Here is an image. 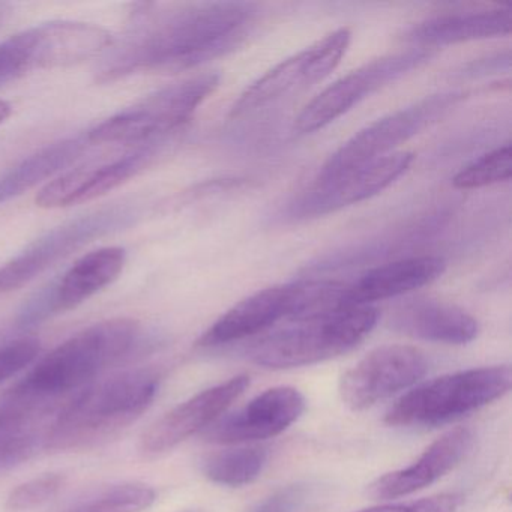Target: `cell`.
<instances>
[{"mask_svg":"<svg viewBox=\"0 0 512 512\" xmlns=\"http://www.w3.org/2000/svg\"><path fill=\"white\" fill-rule=\"evenodd\" d=\"M259 10L247 2L182 5L139 23L109 55L97 82L113 83L140 74L193 70L241 46Z\"/></svg>","mask_w":512,"mask_h":512,"instance_id":"cell-1","label":"cell"},{"mask_svg":"<svg viewBox=\"0 0 512 512\" xmlns=\"http://www.w3.org/2000/svg\"><path fill=\"white\" fill-rule=\"evenodd\" d=\"M158 388L160 376L146 368L89 383L58 410L44 448L67 451L109 439L149 409Z\"/></svg>","mask_w":512,"mask_h":512,"instance_id":"cell-2","label":"cell"},{"mask_svg":"<svg viewBox=\"0 0 512 512\" xmlns=\"http://www.w3.org/2000/svg\"><path fill=\"white\" fill-rule=\"evenodd\" d=\"M139 337V322L127 317L95 323L44 356L7 397L55 403L118 364L134 349Z\"/></svg>","mask_w":512,"mask_h":512,"instance_id":"cell-3","label":"cell"},{"mask_svg":"<svg viewBox=\"0 0 512 512\" xmlns=\"http://www.w3.org/2000/svg\"><path fill=\"white\" fill-rule=\"evenodd\" d=\"M379 313L373 307H350L319 316L289 320L248 347L251 362L269 370L305 367L355 349L373 331Z\"/></svg>","mask_w":512,"mask_h":512,"instance_id":"cell-4","label":"cell"},{"mask_svg":"<svg viewBox=\"0 0 512 512\" xmlns=\"http://www.w3.org/2000/svg\"><path fill=\"white\" fill-rule=\"evenodd\" d=\"M218 85V74L205 73L158 89L89 128V142L94 146L163 142L193 118Z\"/></svg>","mask_w":512,"mask_h":512,"instance_id":"cell-5","label":"cell"},{"mask_svg":"<svg viewBox=\"0 0 512 512\" xmlns=\"http://www.w3.org/2000/svg\"><path fill=\"white\" fill-rule=\"evenodd\" d=\"M508 365L470 368L436 377L398 398L386 412L391 427H433L499 400L511 388Z\"/></svg>","mask_w":512,"mask_h":512,"instance_id":"cell-6","label":"cell"},{"mask_svg":"<svg viewBox=\"0 0 512 512\" xmlns=\"http://www.w3.org/2000/svg\"><path fill=\"white\" fill-rule=\"evenodd\" d=\"M113 37L98 25L53 20L0 41V86L34 71L73 67L112 47Z\"/></svg>","mask_w":512,"mask_h":512,"instance_id":"cell-7","label":"cell"},{"mask_svg":"<svg viewBox=\"0 0 512 512\" xmlns=\"http://www.w3.org/2000/svg\"><path fill=\"white\" fill-rule=\"evenodd\" d=\"M142 211L137 202L113 203L49 230L0 266V293L28 286L35 278L92 241L133 226Z\"/></svg>","mask_w":512,"mask_h":512,"instance_id":"cell-8","label":"cell"},{"mask_svg":"<svg viewBox=\"0 0 512 512\" xmlns=\"http://www.w3.org/2000/svg\"><path fill=\"white\" fill-rule=\"evenodd\" d=\"M350 43L352 31L341 28L311 44L307 49L284 59L242 92L239 100L233 104L230 115L239 118L256 112L323 82L340 65Z\"/></svg>","mask_w":512,"mask_h":512,"instance_id":"cell-9","label":"cell"},{"mask_svg":"<svg viewBox=\"0 0 512 512\" xmlns=\"http://www.w3.org/2000/svg\"><path fill=\"white\" fill-rule=\"evenodd\" d=\"M460 100V92H443L377 119L343 143L323 164L317 178L394 154L395 148L439 121Z\"/></svg>","mask_w":512,"mask_h":512,"instance_id":"cell-10","label":"cell"},{"mask_svg":"<svg viewBox=\"0 0 512 512\" xmlns=\"http://www.w3.org/2000/svg\"><path fill=\"white\" fill-rule=\"evenodd\" d=\"M430 56L428 50L412 47L406 52L374 59L341 77L302 109L295 119L296 133L311 134L328 127L383 86L424 64Z\"/></svg>","mask_w":512,"mask_h":512,"instance_id":"cell-11","label":"cell"},{"mask_svg":"<svg viewBox=\"0 0 512 512\" xmlns=\"http://www.w3.org/2000/svg\"><path fill=\"white\" fill-rule=\"evenodd\" d=\"M412 163L413 154L400 151L335 175L316 178L310 190L289 206V215L296 220L323 217L364 202L394 184Z\"/></svg>","mask_w":512,"mask_h":512,"instance_id":"cell-12","label":"cell"},{"mask_svg":"<svg viewBox=\"0 0 512 512\" xmlns=\"http://www.w3.org/2000/svg\"><path fill=\"white\" fill-rule=\"evenodd\" d=\"M427 371V356L416 347L403 344L377 347L341 376L340 397L352 410L370 409L412 388Z\"/></svg>","mask_w":512,"mask_h":512,"instance_id":"cell-13","label":"cell"},{"mask_svg":"<svg viewBox=\"0 0 512 512\" xmlns=\"http://www.w3.org/2000/svg\"><path fill=\"white\" fill-rule=\"evenodd\" d=\"M127 263L122 247H103L80 257L49 289L25 305L19 323L25 328L74 310L118 280Z\"/></svg>","mask_w":512,"mask_h":512,"instance_id":"cell-14","label":"cell"},{"mask_svg":"<svg viewBox=\"0 0 512 512\" xmlns=\"http://www.w3.org/2000/svg\"><path fill=\"white\" fill-rule=\"evenodd\" d=\"M163 143H148L106 163L65 170L38 191L35 203L43 209H62L100 199L143 172Z\"/></svg>","mask_w":512,"mask_h":512,"instance_id":"cell-15","label":"cell"},{"mask_svg":"<svg viewBox=\"0 0 512 512\" xmlns=\"http://www.w3.org/2000/svg\"><path fill=\"white\" fill-rule=\"evenodd\" d=\"M305 397L292 386H275L236 412L218 418L203 431L206 442L242 445L271 439L286 431L304 413Z\"/></svg>","mask_w":512,"mask_h":512,"instance_id":"cell-16","label":"cell"},{"mask_svg":"<svg viewBox=\"0 0 512 512\" xmlns=\"http://www.w3.org/2000/svg\"><path fill=\"white\" fill-rule=\"evenodd\" d=\"M250 376L232 377L188 398L151 425L142 436V451L149 455L164 454L181 445L194 434L211 427L247 391Z\"/></svg>","mask_w":512,"mask_h":512,"instance_id":"cell-17","label":"cell"},{"mask_svg":"<svg viewBox=\"0 0 512 512\" xmlns=\"http://www.w3.org/2000/svg\"><path fill=\"white\" fill-rule=\"evenodd\" d=\"M301 293L302 281L253 293L215 320L197 340V346L218 347L235 343L269 331L281 320L295 319Z\"/></svg>","mask_w":512,"mask_h":512,"instance_id":"cell-18","label":"cell"},{"mask_svg":"<svg viewBox=\"0 0 512 512\" xmlns=\"http://www.w3.org/2000/svg\"><path fill=\"white\" fill-rule=\"evenodd\" d=\"M472 443L473 434L469 428L449 430L409 466L374 479L368 485V494L376 499H397L424 490L457 467L472 448Z\"/></svg>","mask_w":512,"mask_h":512,"instance_id":"cell-19","label":"cell"},{"mask_svg":"<svg viewBox=\"0 0 512 512\" xmlns=\"http://www.w3.org/2000/svg\"><path fill=\"white\" fill-rule=\"evenodd\" d=\"M394 331L416 340L463 346L478 337V320L463 308L434 298L401 302L389 316Z\"/></svg>","mask_w":512,"mask_h":512,"instance_id":"cell-20","label":"cell"},{"mask_svg":"<svg viewBox=\"0 0 512 512\" xmlns=\"http://www.w3.org/2000/svg\"><path fill=\"white\" fill-rule=\"evenodd\" d=\"M446 262L439 256L407 257L365 272L355 283H346V307H371L373 302L415 292L442 277Z\"/></svg>","mask_w":512,"mask_h":512,"instance_id":"cell-21","label":"cell"},{"mask_svg":"<svg viewBox=\"0 0 512 512\" xmlns=\"http://www.w3.org/2000/svg\"><path fill=\"white\" fill-rule=\"evenodd\" d=\"M511 10L466 11L440 14L410 29L406 40L416 49L428 50L511 34Z\"/></svg>","mask_w":512,"mask_h":512,"instance_id":"cell-22","label":"cell"},{"mask_svg":"<svg viewBox=\"0 0 512 512\" xmlns=\"http://www.w3.org/2000/svg\"><path fill=\"white\" fill-rule=\"evenodd\" d=\"M94 148L88 134L58 140L28 155L0 176V205L34 190L44 182L71 169L89 149Z\"/></svg>","mask_w":512,"mask_h":512,"instance_id":"cell-23","label":"cell"},{"mask_svg":"<svg viewBox=\"0 0 512 512\" xmlns=\"http://www.w3.org/2000/svg\"><path fill=\"white\" fill-rule=\"evenodd\" d=\"M269 454L260 446L226 449L215 452L203 461V473L209 481L224 487H244L256 481L266 464Z\"/></svg>","mask_w":512,"mask_h":512,"instance_id":"cell-24","label":"cell"},{"mask_svg":"<svg viewBox=\"0 0 512 512\" xmlns=\"http://www.w3.org/2000/svg\"><path fill=\"white\" fill-rule=\"evenodd\" d=\"M511 160V145L505 143L463 167L452 179V185L458 190H478L508 182L512 173Z\"/></svg>","mask_w":512,"mask_h":512,"instance_id":"cell-25","label":"cell"},{"mask_svg":"<svg viewBox=\"0 0 512 512\" xmlns=\"http://www.w3.org/2000/svg\"><path fill=\"white\" fill-rule=\"evenodd\" d=\"M155 490L140 482L115 485L68 512H142L155 502Z\"/></svg>","mask_w":512,"mask_h":512,"instance_id":"cell-26","label":"cell"},{"mask_svg":"<svg viewBox=\"0 0 512 512\" xmlns=\"http://www.w3.org/2000/svg\"><path fill=\"white\" fill-rule=\"evenodd\" d=\"M65 478L59 473H47L17 485L7 499L11 511H28L52 500L64 487Z\"/></svg>","mask_w":512,"mask_h":512,"instance_id":"cell-27","label":"cell"},{"mask_svg":"<svg viewBox=\"0 0 512 512\" xmlns=\"http://www.w3.org/2000/svg\"><path fill=\"white\" fill-rule=\"evenodd\" d=\"M40 352L37 338H22L0 347V383L34 364Z\"/></svg>","mask_w":512,"mask_h":512,"instance_id":"cell-28","label":"cell"},{"mask_svg":"<svg viewBox=\"0 0 512 512\" xmlns=\"http://www.w3.org/2000/svg\"><path fill=\"white\" fill-rule=\"evenodd\" d=\"M463 503L460 493H440L412 502L386 503L356 512H457Z\"/></svg>","mask_w":512,"mask_h":512,"instance_id":"cell-29","label":"cell"},{"mask_svg":"<svg viewBox=\"0 0 512 512\" xmlns=\"http://www.w3.org/2000/svg\"><path fill=\"white\" fill-rule=\"evenodd\" d=\"M307 497L305 485H287L257 502L248 512H299Z\"/></svg>","mask_w":512,"mask_h":512,"instance_id":"cell-30","label":"cell"},{"mask_svg":"<svg viewBox=\"0 0 512 512\" xmlns=\"http://www.w3.org/2000/svg\"><path fill=\"white\" fill-rule=\"evenodd\" d=\"M11 113H13V107L11 104H8L7 101L0 100V125L7 122V119L10 118Z\"/></svg>","mask_w":512,"mask_h":512,"instance_id":"cell-31","label":"cell"},{"mask_svg":"<svg viewBox=\"0 0 512 512\" xmlns=\"http://www.w3.org/2000/svg\"><path fill=\"white\" fill-rule=\"evenodd\" d=\"M8 14H10V7L7 4H0V23L7 19Z\"/></svg>","mask_w":512,"mask_h":512,"instance_id":"cell-32","label":"cell"},{"mask_svg":"<svg viewBox=\"0 0 512 512\" xmlns=\"http://www.w3.org/2000/svg\"><path fill=\"white\" fill-rule=\"evenodd\" d=\"M179 512H197V511H191V509H188V511H179Z\"/></svg>","mask_w":512,"mask_h":512,"instance_id":"cell-33","label":"cell"},{"mask_svg":"<svg viewBox=\"0 0 512 512\" xmlns=\"http://www.w3.org/2000/svg\"><path fill=\"white\" fill-rule=\"evenodd\" d=\"M68 512V511H67Z\"/></svg>","mask_w":512,"mask_h":512,"instance_id":"cell-34","label":"cell"}]
</instances>
